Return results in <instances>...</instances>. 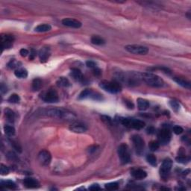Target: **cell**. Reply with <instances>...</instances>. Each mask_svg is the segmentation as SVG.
Wrapping results in <instances>:
<instances>
[{"instance_id": "22", "label": "cell", "mask_w": 191, "mask_h": 191, "mask_svg": "<svg viewBox=\"0 0 191 191\" xmlns=\"http://www.w3.org/2000/svg\"><path fill=\"white\" fill-rule=\"evenodd\" d=\"M52 29V26L49 24H40L36 26L35 31L37 32H46Z\"/></svg>"}, {"instance_id": "21", "label": "cell", "mask_w": 191, "mask_h": 191, "mask_svg": "<svg viewBox=\"0 0 191 191\" xmlns=\"http://www.w3.org/2000/svg\"><path fill=\"white\" fill-rule=\"evenodd\" d=\"M137 105L139 110H140V111H145L149 106V101L146 100V99L139 98L137 99Z\"/></svg>"}, {"instance_id": "44", "label": "cell", "mask_w": 191, "mask_h": 191, "mask_svg": "<svg viewBox=\"0 0 191 191\" xmlns=\"http://www.w3.org/2000/svg\"><path fill=\"white\" fill-rule=\"evenodd\" d=\"M89 190H101V187H99V184H92V185L89 187Z\"/></svg>"}, {"instance_id": "5", "label": "cell", "mask_w": 191, "mask_h": 191, "mask_svg": "<svg viewBox=\"0 0 191 191\" xmlns=\"http://www.w3.org/2000/svg\"><path fill=\"white\" fill-rule=\"evenodd\" d=\"M40 97L41 98L42 100L49 103H55L57 102L59 100L58 94L57 91L53 89H49L47 91H43L40 94Z\"/></svg>"}, {"instance_id": "11", "label": "cell", "mask_w": 191, "mask_h": 191, "mask_svg": "<svg viewBox=\"0 0 191 191\" xmlns=\"http://www.w3.org/2000/svg\"><path fill=\"white\" fill-rule=\"evenodd\" d=\"M38 161L43 166H48L52 161V155L47 150H42L38 154Z\"/></svg>"}, {"instance_id": "29", "label": "cell", "mask_w": 191, "mask_h": 191, "mask_svg": "<svg viewBox=\"0 0 191 191\" xmlns=\"http://www.w3.org/2000/svg\"><path fill=\"white\" fill-rule=\"evenodd\" d=\"M4 131L5 134H7L8 136L11 137L15 134V128L11 125H5L4 127Z\"/></svg>"}, {"instance_id": "14", "label": "cell", "mask_w": 191, "mask_h": 191, "mask_svg": "<svg viewBox=\"0 0 191 191\" xmlns=\"http://www.w3.org/2000/svg\"><path fill=\"white\" fill-rule=\"evenodd\" d=\"M49 56H50V49H49V46H44L39 51L40 60L43 63L47 61Z\"/></svg>"}, {"instance_id": "8", "label": "cell", "mask_w": 191, "mask_h": 191, "mask_svg": "<svg viewBox=\"0 0 191 191\" xmlns=\"http://www.w3.org/2000/svg\"><path fill=\"white\" fill-rule=\"evenodd\" d=\"M131 140L134 143L136 152L138 155H142L144 152V147H145V143H144V140H143V138L140 135L134 134L131 137Z\"/></svg>"}, {"instance_id": "26", "label": "cell", "mask_w": 191, "mask_h": 191, "mask_svg": "<svg viewBox=\"0 0 191 191\" xmlns=\"http://www.w3.org/2000/svg\"><path fill=\"white\" fill-rule=\"evenodd\" d=\"M91 42L92 43L95 45H98V46H101V45L105 44V41L103 38H101V37L98 36V35H94L91 38Z\"/></svg>"}, {"instance_id": "12", "label": "cell", "mask_w": 191, "mask_h": 191, "mask_svg": "<svg viewBox=\"0 0 191 191\" xmlns=\"http://www.w3.org/2000/svg\"><path fill=\"white\" fill-rule=\"evenodd\" d=\"M2 47V49H10L13 45L14 38L11 35H2L1 37Z\"/></svg>"}, {"instance_id": "20", "label": "cell", "mask_w": 191, "mask_h": 191, "mask_svg": "<svg viewBox=\"0 0 191 191\" xmlns=\"http://www.w3.org/2000/svg\"><path fill=\"white\" fill-rule=\"evenodd\" d=\"M173 80L175 81L177 84H178L179 85L182 86L183 88H187V89H190V82H188V81L179 77H174Z\"/></svg>"}, {"instance_id": "43", "label": "cell", "mask_w": 191, "mask_h": 191, "mask_svg": "<svg viewBox=\"0 0 191 191\" xmlns=\"http://www.w3.org/2000/svg\"><path fill=\"white\" fill-rule=\"evenodd\" d=\"M20 55H21V56H23V57H26L28 55H29V51L27 50V49H20Z\"/></svg>"}, {"instance_id": "38", "label": "cell", "mask_w": 191, "mask_h": 191, "mask_svg": "<svg viewBox=\"0 0 191 191\" xmlns=\"http://www.w3.org/2000/svg\"><path fill=\"white\" fill-rule=\"evenodd\" d=\"M0 172L2 175H8L9 173V168L6 167L4 164H1V167H0Z\"/></svg>"}, {"instance_id": "34", "label": "cell", "mask_w": 191, "mask_h": 191, "mask_svg": "<svg viewBox=\"0 0 191 191\" xmlns=\"http://www.w3.org/2000/svg\"><path fill=\"white\" fill-rule=\"evenodd\" d=\"M170 105L172 108V109L175 112H178L180 110V105L178 104V102L175 100H171L170 102Z\"/></svg>"}, {"instance_id": "27", "label": "cell", "mask_w": 191, "mask_h": 191, "mask_svg": "<svg viewBox=\"0 0 191 191\" xmlns=\"http://www.w3.org/2000/svg\"><path fill=\"white\" fill-rule=\"evenodd\" d=\"M42 87V81L40 79H35L32 82V88L34 91H39Z\"/></svg>"}, {"instance_id": "7", "label": "cell", "mask_w": 191, "mask_h": 191, "mask_svg": "<svg viewBox=\"0 0 191 191\" xmlns=\"http://www.w3.org/2000/svg\"><path fill=\"white\" fill-rule=\"evenodd\" d=\"M172 162L171 160L169 159V158L164 160L162 165H161V169H160V174H161V177L163 179L165 180L168 178L170 170L172 169Z\"/></svg>"}, {"instance_id": "39", "label": "cell", "mask_w": 191, "mask_h": 191, "mask_svg": "<svg viewBox=\"0 0 191 191\" xmlns=\"http://www.w3.org/2000/svg\"><path fill=\"white\" fill-rule=\"evenodd\" d=\"M101 119H102V120L104 122H105V123L108 124V125H111V124H112V119H111V118L110 117V116L103 115V116H101Z\"/></svg>"}, {"instance_id": "23", "label": "cell", "mask_w": 191, "mask_h": 191, "mask_svg": "<svg viewBox=\"0 0 191 191\" xmlns=\"http://www.w3.org/2000/svg\"><path fill=\"white\" fill-rule=\"evenodd\" d=\"M56 84L57 86L61 87V88H68V87L70 86V82L65 77L59 78L58 80L57 81Z\"/></svg>"}, {"instance_id": "16", "label": "cell", "mask_w": 191, "mask_h": 191, "mask_svg": "<svg viewBox=\"0 0 191 191\" xmlns=\"http://www.w3.org/2000/svg\"><path fill=\"white\" fill-rule=\"evenodd\" d=\"M90 97L93 98V99H96V100L101 99L100 98H99L100 97V95L96 96V94H94L91 90H89V89H86L85 90V91H82L79 96V99H86V98H90Z\"/></svg>"}, {"instance_id": "24", "label": "cell", "mask_w": 191, "mask_h": 191, "mask_svg": "<svg viewBox=\"0 0 191 191\" xmlns=\"http://www.w3.org/2000/svg\"><path fill=\"white\" fill-rule=\"evenodd\" d=\"M1 187H5V188L11 189V190H15L17 189V186L14 181L11 180H7V181H1Z\"/></svg>"}, {"instance_id": "47", "label": "cell", "mask_w": 191, "mask_h": 191, "mask_svg": "<svg viewBox=\"0 0 191 191\" xmlns=\"http://www.w3.org/2000/svg\"><path fill=\"white\" fill-rule=\"evenodd\" d=\"M125 105H126V106L128 107V108H130V109H133V108H134V105H133L132 102H130V101H125Z\"/></svg>"}, {"instance_id": "1", "label": "cell", "mask_w": 191, "mask_h": 191, "mask_svg": "<svg viewBox=\"0 0 191 191\" xmlns=\"http://www.w3.org/2000/svg\"><path fill=\"white\" fill-rule=\"evenodd\" d=\"M41 114L45 116H50V117L57 118V119H65V120L72 121L75 119V116L70 111L63 108H52L42 110Z\"/></svg>"}, {"instance_id": "28", "label": "cell", "mask_w": 191, "mask_h": 191, "mask_svg": "<svg viewBox=\"0 0 191 191\" xmlns=\"http://www.w3.org/2000/svg\"><path fill=\"white\" fill-rule=\"evenodd\" d=\"M5 114L6 118H7V119L9 121V122H14V118H15V114L14 113L11 111V110L5 109Z\"/></svg>"}, {"instance_id": "36", "label": "cell", "mask_w": 191, "mask_h": 191, "mask_svg": "<svg viewBox=\"0 0 191 191\" xmlns=\"http://www.w3.org/2000/svg\"><path fill=\"white\" fill-rule=\"evenodd\" d=\"M149 70H156V69H160V70H162L164 72H165L166 73H171V70H170L169 68L164 67V66H158V67H151L149 68Z\"/></svg>"}, {"instance_id": "41", "label": "cell", "mask_w": 191, "mask_h": 191, "mask_svg": "<svg viewBox=\"0 0 191 191\" xmlns=\"http://www.w3.org/2000/svg\"><path fill=\"white\" fill-rule=\"evenodd\" d=\"M86 65L88 67L91 68V69H94V68L96 67V64L95 62L92 61V60H88V61L86 62Z\"/></svg>"}, {"instance_id": "46", "label": "cell", "mask_w": 191, "mask_h": 191, "mask_svg": "<svg viewBox=\"0 0 191 191\" xmlns=\"http://www.w3.org/2000/svg\"><path fill=\"white\" fill-rule=\"evenodd\" d=\"M94 74L95 75H96V76H99V75H101V70L100 69H99V68L96 67L94 69Z\"/></svg>"}, {"instance_id": "19", "label": "cell", "mask_w": 191, "mask_h": 191, "mask_svg": "<svg viewBox=\"0 0 191 191\" xmlns=\"http://www.w3.org/2000/svg\"><path fill=\"white\" fill-rule=\"evenodd\" d=\"M70 75L77 82H82L83 81L84 77L82 75V72H81L80 69H77V68H72L71 69Z\"/></svg>"}, {"instance_id": "32", "label": "cell", "mask_w": 191, "mask_h": 191, "mask_svg": "<svg viewBox=\"0 0 191 191\" xmlns=\"http://www.w3.org/2000/svg\"><path fill=\"white\" fill-rule=\"evenodd\" d=\"M175 160H176V161L178 163L185 164H187V163L190 161V158L186 157V156H178L175 158Z\"/></svg>"}, {"instance_id": "18", "label": "cell", "mask_w": 191, "mask_h": 191, "mask_svg": "<svg viewBox=\"0 0 191 191\" xmlns=\"http://www.w3.org/2000/svg\"><path fill=\"white\" fill-rule=\"evenodd\" d=\"M131 174L132 175V177H134L135 179L137 180L144 179L147 176L146 172L143 170H140V169H137V170H132Z\"/></svg>"}, {"instance_id": "25", "label": "cell", "mask_w": 191, "mask_h": 191, "mask_svg": "<svg viewBox=\"0 0 191 191\" xmlns=\"http://www.w3.org/2000/svg\"><path fill=\"white\" fill-rule=\"evenodd\" d=\"M14 75H16V77L20 78V79H26L28 76V72L26 69L19 68L15 70Z\"/></svg>"}, {"instance_id": "3", "label": "cell", "mask_w": 191, "mask_h": 191, "mask_svg": "<svg viewBox=\"0 0 191 191\" xmlns=\"http://www.w3.org/2000/svg\"><path fill=\"white\" fill-rule=\"evenodd\" d=\"M99 87L102 89L105 90V91L111 94H117L119 93L122 90V86L119 82L116 81L113 82H108V81H102L99 83Z\"/></svg>"}, {"instance_id": "35", "label": "cell", "mask_w": 191, "mask_h": 191, "mask_svg": "<svg viewBox=\"0 0 191 191\" xmlns=\"http://www.w3.org/2000/svg\"><path fill=\"white\" fill-rule=\"evenodd\" d=\"M149 146L150 149H151L152 151L155 152V151H156V150H158V149H159L160 143H159V142H158V141L154 140V141H152V142L150 143L149 145Z\"/></svg>"}, {"instance_id": "6", "label": "cell", "mask_w": 191, "mask_h": 191, "mask_svg": "<svg viewBox=\"0 0 191 191\" xmlns=\"http://www.w3.org/2000/svg\"><path fill=\"white\" fill-rule=\"evenodd\" d=\"M118 155H119L122 164H127L131 161L128 146L126 144L122 143L118 147Z\"/></svg>"}, {"instance_id": "10", "label": "cell", "mask_w": 191, "mask_h": 191, "mask_svg": "<svg viewBox=\"0 0 191 191\" xmlns=\"http://www.w3.org/2000/svg\"><path fill=\"white\" fill-rule=\"evenodd\" d=\"M158 142L160 144H168L172 137V133L168 128H163L158 133Z\"/></svg>"}, {"instance_id": "31", "label": "cell", "mask_w": 191, "mask_h": 191, "mask_svg": "<svg viewBox=\"0 0 191 191\" xmlns=\"http://www.w3.org/2000/svg\"><path fill=\"white\" fill-rule=\"evenodd\" d=\"M105 188L108 190H116L119 189V185L116 182H111L105 184Z\"/></svg>"}, {"instance_id": "30", "label": "cell", "mask_w": 191, "mask_h": 191, "mask_svg": "<svg viewBox=\"0 0 191 191\" xmlns=\"http://www.w3.org/2000/svg\"><path fill=\"white\" fill-rule=\"evenodd\" d=\"M146 161L149 164H151L153 167L157 166V158L154 155H151V154H150V155H147Z\"/></svg>"}, {"instance_id": "2", "label": "cell", "mask_w": 191, "mask_h": 191, "mask_svg": "<svg viewBox=\"0 0 191 191\" xmlns=\"http://www.w3.org/2000/svg\"><path fill=\"white\" fill-rule=\"evenodd\" d=\"M141 79L150 86L154 88H161L164 86V81L161 78L155 74L151 72H145V73L140 74Z\"/></svg>"}, {"instance_id": "9", "label": "cell", "mask_w": 191, "mask_h": 191, "mask_svg": "<svg viewBox=\"0 0 191 191\" xmlns=\"http://www.w3.org/2000/svg\"><path fill=\"white\" fill-rule=\"evenodd\" d=\"M128 52L135 55H146L149 52L148 48L140 45H128L125 47Z\"/></svg>"}, {"instance_id": "13", "label": "cell", "mask_w": 191, "mask_h": 191, "mask_svg": "<svg viewBox=\"0 0 191 191\" xmlns=\"http://www.w3.org/2000/svg\"><path fill=\"white\" fill-rule=\"evenodd\" d=\"M62 24L65 26L70 28H74V29H79L82 27V23L79 20L72 19V18H65L62 20Z\"/></svg>"}, {"instance_id": "48", "label": "cell", "mask_w": 191, "mask_h": 191, "mask_svg": "<svg viewBox=\"0 0 191 191\" xmlns=\"http://www.w3.org/2000/svg\"><path fill=\"white\" fill-rule=\"evenodd\" d=\"M7 92V88H6V86H5L3 84H2L1 85V93L2 94H4L5 93Z\"/></svg>"}, {"instance_id": "40", "label": "cell", "mask_w": 191, "mask_h": 191, "mask_svg": "<svg viewBox=\"0 0 191 191\" xmlns=\"http://www.w3.org/2000/svg\"><path fill=\"white\" fill-rule=\"evenodd\" d=\"M173 132L175 133V134H181V133L184 131V130H183V128H181V126H178V125H175V126L173 127Z\"/></svg>"}, {"instance_id": "15", "label": "cell", "mask_w": 191, "mask_h": 191, "mask_svg": "<svg viewBox=\"0 0 191 191\" xmlns=\"http://www.w3.org/2000/svg\"><path fill=\"white\" fill-rule=\"evenodd\" d=\"M69 129L75 133H84L88 130V128L84 124L80 122H75L69 126Z\"/></svg>"}, {"instance_id": "45", "label": "cell", "mask_w": 191, "mask_h": 191, "mask_svg": "<svg viewBox=\"0 0 191 191\" xmlns=\"http://www.w3.org/2000/svg\"><path fill=\"white\" fill-rule=\"evenodd\" d=\"M146 131H147V134H153L154 133H155V128H154V127H152V126H149V127H148V128H147Z\"/></svg>"}, {"instance_id": "37", "label": "cell", "mask_w": 191, "mask_h": 191, "mask_svg": "<svg viewBox=\"0 0 191 191\" xmlns=\"http://www.w3.org/2000/svg\"><path fill=\"white\" fill-rule=\"evenodd\" d=\"M19 64H20V63L17 62L15 60H11L8 64V66L10 69H14V68H17L19 66Z\"/></svg>"}, {"instance_id": "33", "label": "cell", "mask_w": 191, "mask_h": 191, "mask_svg": "<svg viewBox=\"0 0 191 191\" xmlns=\"http://www.w3.org/2000/svg\"><path fill=\"white\" fill-rule=\"evenodd\" d=\"M8 101L10 103L16 104V103H18V102H20V96L17 95V94H12V95L8 98Z\"/></svg>"}, {"instance_id": "17", "label": "cell", "mask_w": 191, "mask_h": 191, "mask_svg": "<svg viewBox=\"0 0 191 191\" xmlns=\"http://www.w3.org/2000/svg\"><path fill=\"white\" fill-rule=\"evenodd\" d=\"M23 183H24V185L28 188H38L40 187V184L38 180L31 177L25 178Z\"/></svg>"}, {"instance_id": "4", "label": "cell", "mask_w": 191, "mask_h": 191, "mask_svg": "<svg viewBox=\"0 0 191 191\" xmlns=\"http://www.w3.org/2000/svg\"><path fill=\"white\" fill-rule=\"evenodd\" d=\"M119 122L128 128H132L136 130H140L145 127V122L140 119H127V118H120Z\"/></svg>"}, {"instance_id": "42", "label": "cell", "mask_w": 191, "mask_h": 191, "mask_svg": "<svg viewBox=\"0 0 191 191\" xmlns=\"http://www.w3.org/2000/svg\"><path fill=\"white\" fill-rule=\"evenodd\" d=\"M37 55V52L35 49H31V52H30V56H29V60H33Z\"/></svg>"}]
</instances>
